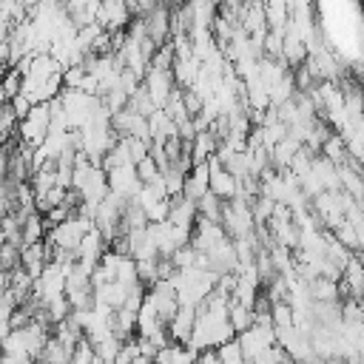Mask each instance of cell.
<instances>
[{"label":"cell","mask_w":364,"mask_h":364,"mask_svg":"<svg viewBox=\"0 0 364 364\" xmlns=\"http://www.w3.org/2000/svg\"><path fill=\"white\" fill-rule=\"evenodd\" d=\"M228 321L233 327V333H242L253 324V310L247 304H239V301H230L228 299Z\"/></svg>","instance_id":"6da1fadb"}]
</instances>
